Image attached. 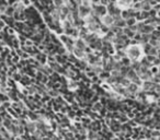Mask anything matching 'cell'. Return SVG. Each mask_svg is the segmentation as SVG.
<instances>
[{"mask_svg": "<svg viewBox=\"0 0 160 140\" xmlns=\"http://www.w3.org/2000/svg\"><path fill=\"white\" fill-rule=\"evenodd\" d=\"M125 54L130 58V60H140L143 55H144V50L143 46L140 44H130L124 48Z\"/></svg>", "mask_w": 160, "mask_h": 140, "instance_id": "1", "label": "cell"}, {"mask_svg": "<svg viewBox=\"0 0 160 140\" xmlns=\"http://www.w3.org/2000/svg\"><path fill=\"white\" fill-rule=\"evenodd\" d=\"M133 2H134V0H115V5H116L117 8H119L121 10L132 7Z\"/></svg>", "mask_w": 160, "mask_h": 140, "instance_id": "2", "label": "cell"}, {"mask_svg": "<svg viewBox=\"0 0 160 140\" xmlns=\"http://www.w3.org/2000/svg\"><path fill=\"white\" fill-rule=\"evenodd\" d=\"M90 11H91V7H86V6H82V5H79L78 6L79 18H82V19H84V17H87L88 14H90Z\"/></svg>", "mask_w": 160, "mask_h": 140, "instance_id": "3", "label": "cell"}, {"mask_svg": "<svg viewBox=\"0 0 160 140\" xmlns=\"http://www.w3.org/2000/svg\"><path fill=\"white\" fill-rule=\"evenodd\" d=\"M101 23L104 25H106V26H110V25H112L114 23V18L112 14L110 13H105L104 15H102L101 17Z\"/></svg>", "mask_w": 160, "mask_h": 140, "instance_id": "4", "label": "cell"}, {"mask_svg": "<svg viewBox=\"0 0 160 140\" xmlns=\"http://www.w3.org/2000/svg\"><path fill=\"white\" fill-rule=\"evenodd\" d=\"M71 53H73V55H75V57L80 59V60H81V59H84L86 56H87V53L82 50H79V48H77V47H73V50Z\"/></svg>", "mask_w": 160, "mask_h": 140, "instance_id": "5", "label": "cell"}, {"mask_svg": "<svg viewBox=\"0 0 160 140\" xmlns=\"http://www.w3.org/2000/svg\"><path fill=\"white\" fill-rule=\"evenodd\" d=\"M75 47H77V48H79V50H82L86 52V50H87V43L84 42V39H81V37H79V39H75Z\"/></svg>", "mask_w": 160, "mask_h": 140, "instance_id": "6", "label": "cell"}, {"mask_svg": "<svg viewBox=\"0 0 160 140\" xmlns=\"http://www.w3.org/2000/svg\"><path fill=\"white\" fill-rule=\"evenodd\" d=\"M155 31V26L148 23H144L143 28H141V34H151Z\"/></svg>", "mask_w": 160, "mask_h": 140, "instance_id": "7", "label": "cell"}, {"mask_svg": "<svg viewBox=\"0 0 160 140\" xmlns=\"http://www.w3.org/2000/svg\"><path fill=\"white\" fill-rule=\"evenodd\" d=\"M152 9V6L150 5L149 0H141L140 1V10L144 11H150Z\"/></svg>", "mask_w": 160, "mask_h": 140, "instance_id": "8", "label": "cell"}, {"mask_svg": "<svg viewBox=\"0 0 160 140\" xmlns=\"http://www.w3.org/2000/svg\"><path fill=\"white\" fill-rule=\"evenodd\" d=\"M102 107H103V104H102L101 102H95L94 104H93V106H91V110H92L93 112H99Z\"/></svg>", "mask_w": 160, "mask_h": 140, "instance_id": "9", "label": "cell"}, {"mask_svg": "<svg viewBox=\"0 0 160 140\" xmlns=\"http://www.w3.org/2000/svg\"><path fill=\"white\" fill-rule=\"evenodd\" d=\"M137 20L135 19V17H130L128 19H126V26H132V25L136 24Z\"/></svg>", "mask_w": 160, "mask_h": 140, "instance_id": "10", "label": "cell"}, {"mask_svg": "<svg viewBox=\"0 0 160 140\" xmlns=\"http://www.w3.org/2000/svg\"><path fill=\"white\" fill-rule=\"evenodd\" d=\"M156 17L159 18V19H160V9H159V10H158L157 12H156Z\"/></svg>", "mask_w": 160, "mask_h": 140, "instance_id": "11", "label": "cell"}]
</instances>
